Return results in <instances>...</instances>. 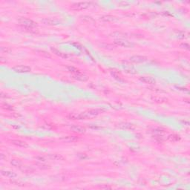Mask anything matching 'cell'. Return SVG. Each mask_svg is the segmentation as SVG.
<instances>
[{
    "label": "cell",
    "mask_w": 190,
    "mask_h": 190,
    "mask_svg": "<svg viewBox=\"0 0 190 190\" xmlns=\"http://www.w3.org/2000/svg\"><path fill=\"white\" fill-rule=\"evenodd\" d=\"M19 24L25 27L27 29H32L37 26V23L34 22V21L30 20V19H19Z\"/></svg>",
    "instance_id": "obj_1"
},
{
    "label": "cell",
    "mask_w": 190,
    "mask_h": 190,
    "mask_svg": "<svg viewBox=\"0 0 190 190\" xmlns=\"http://www.w3.org/2000/svg\"><path fill=\"white\" fill-rule=\"evenodd\" d=\"M91 5L90 2H78L76 4H74L71 6V9L74 10V11H82L83 9L88 8L89 7V5Z\"/></svg>",
    "instance_id": "obj_2"
},
{
    "label": "cell",
    "mask_w": 190,
    "mask_h": 190,
    "mask_svg": "<svg viewBox=\"0 0 190 190\" xmlns=\"http://www.w3.org/2000/svg\"><path fill=\"white\" fill-rule=\"evenodd\" d=\"M13 70L16 72H19V73H26L30 71V68L26 66H19L14 67Z\"/></svg>",
    "instance_id": "obj_3"
},
{
    "label": "cell",
    "mask_w": 190,
    "mask_h": 190,
    "mask_svg": "<svg viewBox=\"0 0 190 190\" xmlns=\"http://www.w3.org/2000/svg\"><path fill=\"white\" fill-rule=\"evenodd\" d=\"M114 43L117 45L122 46V47H125V48H130L133 46V44H132L131 42H128L126 40H115Z\"/></svg>",
    "instance_id": "obj_4"
},
{
    "label": "cell",
    "mask_w": 190,
    "mask_h": 190,
    "mask_svg": "<svg viewBox=\"0 0 190 190\" xmlns=\"http://www.w3.org/2000/svg\"><path fill=\"white\" fill-rule=\"evenodd\" d=\"M130 60L134 62H143L147 60V57L143 56H134L130 58Z\"/></svg>",
    "instance_id": "obj_5"
},
{
    "label": "cell",
    "mask_w": 190,
    "mask_h": 190,
    "mask_svg": "<svg viewBox=\"0 0 190 190\" xmlns=\"http://www.w3.org/2000/svg\"><path fill=\"white\" fill-rule=\"evenodd\" d=\"M71 129L72 132H76V133H79V134L84 133L85 132V129L84 128H82L81 126H79V125H73V126H71Z\"/></svg>",
    "instance_id": "obj_6"
},
{
    "label": "cell",
    "mask_w": 190,
    "mask_h": 190,
    "mask_svg": "<svg viewBox=\"0 0 190 190\" xmlns=\"http://www.w3.org/2000/svg\"><path fill=\"white\" fill-rule=\"evenodd\" d=\"M140 80L142 82L147 83V84H153L155 82V80L151 77H141Z\"/></svg>",
    "instance_id": "obj_7"
},
{
    "label": "cell",
    "mask_w": 190,
    "mask_h": 190,
    "mask_svg": "<svg viewBox=\"0 0 190 190\" xmlns=\"http://www.w3.org/2000/svg\"><path fill=\"white\" fill-rule=\"evenodd\" d=\"M11 143L14 144V145H16L17 146H19V147H26L27 145V143L24 141H22V140H14L11 141Z\"/></svg>",
    "instance_id": "obj_8"
},
{
    "label": "cell",
    "mask_w": 190,
    "mask_h": 190,
    "mask_svg": "<svg viewBox=\"0 0 190 190\" xmlns=\"http://www.w3.org/2000/svg\"><path fill=\"white\" fill-rule=\"evenodd\" d=\"M2 175L4 176L7 177H10V178H14L17 176L16 174H15L13 172H8V171H2Z\"/></svg>",
    "instance_id": "obj_9"
},
{
    "label": "cell",
    "mask_w": 190,
    "mask_h": 190,
    "mask_svg": "<svg viewBox=\"0 0 190 190\" xmlns=\"http://www.w3.org/2000/svg\"><path fill=\"white\" fill-rule=\"evenodd\" d=\"M74 77L76 80H80V81H85V80H88V77H87L86 76H85V75H83V74H80V73L76 74L74 76Z\"/></svg>",
    "instance_id": "obj_10"
},
{
    "label": "cell",
    "mask_w": 190,
    "mask_h": 190,
    "mask_svg": "<svg viewBox=\"0 0 190 190\" xmlns=\"http://www.w3.org/2000/svg\"><path fill=\"white\" fill-rule=\"evenodd\" d=\"M42 22H44L45 25H56V22L55 20L50 19H45L42 20Z\"/></svg>",
    "instance_id": "obj_11"
},
{
    "label": "cell",
    "mask_w": 190,
    "mask_h": 190,
    "mask_svg": "<svg viewBox=\"0 0 190 190\" xmlns=\"http://www.w3.org/2000/svg\"><path fill=\"white\" fill-rule=\"evenodd\" d=\"M11 163L16 167H20L22 166V162L18 160H13L11 161Z\"/></svg>",
    "instance_id": "obj_12"
},
{
    "label": "cell",
    "mask_w": 190,
    "mask_h": 190,
    "mask_svg": "<svg viewBox=\"0 0 190 190\" xmlns=\"http://www.w3.org/2000/svg\"><path fill=\"white\" fill-rule=\"evenodd\" d=\"M51 158L54 159V160H56V161H62V160H64V157L60 154H53V155H51Z\"/></svg>",
    "instance_id": "obj_13"
},
{
    "label": "cell",
    "mask_w": 190,
    "mask_h": 190,
    "mask_svg": "<svg viewBox=\"0 0 190 190\" xmlns=\"http://www.w3.org/2000/svg\"><path fill=\"white\" fill-rule=\"evenodd\" d=\"M101 19L103 21H105V22H111V21L114 20V17L111 16H103L101 18Z\"/></svg>",
    "instance_id": "obj_14"
},
{
    "label": "cell",
    "mask_w": 190,
    "mask_h": 190,
    "mask_svg": "<svg viewBox=\"0 0 190 190\" xmlns=\"http://www.w3.org/2000/svg\"><path fill=\"white\" fill-rule=\"evenodd\" d=\"M122 129H135V126L132 124H123L121 125Z\"/></svg>",
    "instance_id": "obj_15"
},
{
    "label": "cell",
    "mask_w": 190,
    "mask_h": 190,
    "mask_svg": "<svg viewBox=\"0 0 190 190\" xmlns=\"http://www.w3.org/2000/svg\"><path fill=\"white\" fill-rule=\"evenodd\" d=\"M67 69L68 70V71L70 72H72V73H75V74H78V70L77 68H75L74 67H72V66H68L67 67Z\"/></svg>",
    "instance_id": "obj_16"
},
{
    "label": "cell",
    "mask_w": 190,
    "mask_h": 190,
    "mask_svg": "<svg viewBox=\"0 0 190 190\" xmlns=\"http://www.w3.org/2000/svg\"><path fill=\"white\" fill-rule=\"evenodd\" d=\"M52 51L54 52L55 54L56 55H58V56H62V57H64V58H66V57H67V56L66 54H63V53H62V52H60V51H56V50H53L52 49Z\"/></svg>",
    "instance_id": "obj_17"
},
{
    "label": "cell",
    "mask_w": 190,
    "mask_h": 190,
    "mask_svg": "<svg viewBox=\"0 0 190 190\" xmlns=\"http://www.w3.org/2000/svg\"><path fill=\"white\" fill-rule=\"evenodd\" d=\"M1 51L2 53H4V52L8 53V51H10V49L8 48H4V47H2V48H1Z\"/></svg>",
    "instance_id": "obj_18"
}]
</instances>
